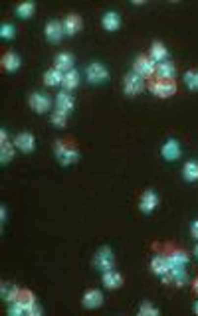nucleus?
<instances>
[{
  "label": "nucleus",
  "mask_w": 198,
  "mask_h": 316,
  "mask_svg": "<svg viewBox=\"0 0 198 316\" xmlns=\"http://www.w3.org/2000/svg\"><path fill=\"white\" fill-rule=\"evenodd\" d=\"M169 269H171V263L167 261V257H165L163 253H159V255L153 257V261H151V271H153V273L165 275Z\"/></svg>",
  "instance_id": "obj_11"
},
{
  "label": "nucleus",
  "mask_w": 198,
  "mask_h": 316,
  "mask_svg": "<svg viewBox=\"0 0 198 316\" xmlns=\"http://www.w3.org/2000/svg\"><path fill=\"white\" fill-rule=\"evenodd\" d=\"M190 233H192V237H196V239H198V222H194V224H192Z\"/></svg>",
  "instance_id": "obj_36"
},
{
  "label": "nucleus",
  "mask_w": 198,
  "mask_h": 316,
  "mask_svg": "<svg viewBox=\"0 0 198 316\" xmlns=\"http://www.w3.org/2000/svg\"><path fill=\"white\" fill-rule=\"evenodd\" d=\"M62 24H64V32L72 36V34H77V32L81 30V24H83V22H81V18H79L77 14H68V16L64 18Z\"/></svg>",
  "instance_id": "obj_10"
},
{
  "label": "nucleus",
  "mask_w": 198,
  "mask_h": 316,
  "mask_svg": "<svg viewBox=\"0 0 198 316\" xmlns=\"http://www.w3.org/2000/svg\"><path fill=\"white\" fill-rule=\"evenodd\" d=\"M62 79H64V73L60 69H56V68L48 69L44 73V83L46 85H58V83H62Z\"/></svg>",
  "instance_id": "obj_22"
},
{
  "label": "nucleus",
  "mask_w": 198,
  "mask_h": 316,
  "mask_svg": "<svg viewBox=\"0 0 198 316\" xmlns=\"http://www.w3.org/2000/svg\"><path fill=\"white\" fill-rule=\"evenodd\" d=\"M194 312H198V302H196V304H194Z\"/></svg>",
  "instance_id": "obj_39"
},
{
  "label": "nucleus",
  "mask_w": 198,
  "mask_h": 316,
  "mask_svg": "<svg viewBox=\"0 0 198 316\" xmlns=\"http://www.w3.org/2000/svg\"><path fill=\"white\" fill-rule=\"evenodd\" d=\"M184 178L186 180H196L198 178V162H186L184 164Z\"/></svg>",
  "instance_id": "obj_27"
},
{
  "label": "nucleus",
  "mask_w": 198,
  "mask_h": 316,
  "mask_svg": "<svg viewBox=\"0 0 198 316\" xmlns=\"http://www.w3.org/2000/svg\"><path fill=\"white\" fill-rule=\"evenodd\" d=\"M184 79H186V85H188L190 89H198V71H196V69L186 71Z\"/></svg>",
  "instance_id": "obj_29"
},
{
  "label": "nucleus",
  "mask_w": 198,
  "mask_h": 316,
  "mask_svg": "<svg viewBox=\"0 0 198 316\" xmlns=\"http://www.w3.org/2000/svg\"><path fill=\"white\" fill-rule=\"evenodd\" d=\"M196 255H198V245H196Z\"/></svg>",
  "instance_id": "obj_40"
},
{
  "label": "nucleus",
  "mask_w": 198,
  "mask_h": 316,
  "mask_svg": "<svg viewBox=\"0 0 198 316\" xmlns=\"http://www.w3.org/2000/svg\"><path fill=\"white\" fill-rule=\"evenodd\" d=\"M178 154H180V148H178V142L176 140H169L163 146V156L169 158V160H174V158H178Z\"/></svg>",
  "instance_id": "obj_23"
},
{
  "label": "nucleus",
  "mask_w": 198,
  "mask_h": 316,
  "mask_svg": "<svg viewBox=\"0 0 198 316\" xmlns=\"http://www.w3.org/2000/svg\"><path fill=\"white\" fill-rule=\"evenodd\" d=\"M157 203H159V198H157V194L153 190H147L141 196V209L143 212H153V209L157 207Z\"/></svg>",
  "instance_id": "obj_12"
},
{
  "label": "nucleus",
  "mask_w": 198,
  "mask_h": 316,
  "mask_svg": "<svg viewBox=\"0 0 198 316\" xmlns=\"http://www.w3.org/2000/svg\"><path fill=\"white\" fill-rule=\"evenodd\" d=\"M34 8H36V6H34V2H24V4H18V8H16V10H18V14H20L22 18H28V16H32V14H34Z\"/></svg>",
  "instance_id": "obj_28"
},
{
  "label": "nucleus",
  "mask_w": 198,
  "mask_h": 316,
  "mask_svg": "<svg viewBox=\"0 0 198 316\" xmlns=\"http://www.w3.org/2000/svg\"><path fill=\"white\" fill-rule=\"evenodd\" d=\"M40 312H42V308H40V304H36V300L26 308V314H32V316L34 314H40Z\"/></svg>",
  "instance_id": "obj_35"
},
{
  "label": "nucleus",
  "mask_w": 198,
  "mask_h": 316,
  "mask_svg": "<svg viewBox=\"0 0 198 316\" xmlns=\"http://www.w3.org/2000/svg\"><path fill=\"white\" fill-rule=\"evenodd\" d=\"M93 263H95L97 269H101V271L105 273V271H111V269H113V265H115V257H113L111 249L105 247V249H99V251L95 253Z\"/></svg>",
  "instance_id": "obj_5"
},
{
  "label": "nucleus",
  "mask_w": 198,
  "mask_h": 316,
  "mask_svg": "<svg viewBox=\"0 0 198 316\" xmlns=\"http://www.w3.org/2000/svg\"><path fill=\"white\" fill-rule=\"evenodd\" d=\"M77 83H79V73H77L75 69H70V71L64 73L62 85H64L66 89H74V87H77Z\"/></svg>",
  "instance_id": "obj_25"
},
{
  "label": "nucleus",
  "mask_w": 198,
  "mask_h": 316,
  "mask_svg": "<svg viewBox=\"0 0 198 316\" xmlns=\"http://www.w3.org/2000/svg\"><path fill=\"white\" fill-rule=\"evenodd\" d=\"M155 62L148 56H139L135 60V73L141 77H153L155 75Z\"/></svg>",
  "instance_id": "obj_6"
},
{
  "label": "nucleus",
  "mask_w": 198,
  "mask_h": 316,
  "mask_svg": "<svg viewBox=\"0 0 198 316\" xmlns=\"http://www.w3.org/2000/svg\"><path fill=\"white\" fill-rule=\"evenodd\" d=\"M14 146L20 148L22 152H32L34 150V136L30 133H20L14 138Z\"/></svg>",
  "instance_id": "obj_13"
},
{
  "label": "nucleus",
  "mask_w": 198,
  "mask_h": 316,
  "mask_svg": "<svg viewBox=\"0 0 198 316\" xmlns=\"http://www.w3.org/2000/svg\"><path fill=\"white\" fill-rule=\"evenodd\" d=\"M103 283H105V287L107 289H117V287H121L123 285V277L117 273V271H105L103 273Z\"/></svg>",
  "instance_id": "obj_19"
},
{
  "label": "nucleus",
  "mask_w": 198,
  "mask_h": 316,
  "mask_svg": "<svg viewBox=\"0 0 198 316\" xmlns=\"http://www.w3.org/2000/svg\"><path fill=\"white\" fill-rule=\"evenodd\" d=\"M163 277V283L165 285H169V287H184L186 283H188V275L180 269V267H171L165 275H161Z\"/></svg>",
  "instance_id": "obj_4"
},
{
  "label": "nucleus",
  "mask_w": 198,
  "mask_h": 316,
  "mask_svg": "<svg viewBox=\"0 0 198 316\" xmlns=\"http://www.w3.org/2000/svg\"><path fill=\"white\" fill-rule=\"evenodd\" d=\"M165 58H167V47L161 42H155L151 45V60L153 62H165Z\"/></svg>",
  "instance_id": "obj_24"
},
{
  "label": "nucleus",
  "mask_w": 198,
  "mask_h": 316,
  "mask_svg": "<svg viewBox=\"0 0 198 316\" xmlns=\"http://www.w3.org/2000/svg\"><path fill=\"white\" fill-rule=\"evenodd\" d=\"M148 89H151L157 97H171L176 91V83H174V79H165V77L153 75L151 79H148Z\"/></svg>",
  "instance_id": "obj_2"
},
{
  "label": "nucleus",
  "mask_w": 198,
  "mask_h": 316,
  "mask_svg": "<svg viewBox=\"0 0 198 316\" xmlns=\"http://www.w3.org/2000/svg\"><path fill=\"white\" fill-rule=\"evenodd\" d=\"M123 87H125V93H127V95H135V93H141V91H143L145 81H143L141 75L129 73V75H125V79H123Z\"/></svg>",
  "instance_id": "obj_7"
},
{
  "label": "nucleus",
  "mask_w": 198,
  "mask_h": 316,
  "mask_svg": "<svg viewBox=\"0 0 198 316\" xmlns=\"http://www.w3.org/2000/svg\"><path fill=\"white\" fill-rule=\"evenodd\" d=\"M14 36V28L10 24H2V38H12Z\"/></svg>",
  "instance_id": "obj_34"
},
{
  "label": "nucleus",
  "mask_w": 198,
  "mask_h": 316,
  "mask_svg": "<svg viewBox=\"0 0 198 316\" xmlns=\"http://www.w3.org/2000/svg\"><path fill=\"white\" fill-rule=\"evenodd\" d=\"M87 77H89V81H93V83L103 81V79H107V69H105L101 64H91V66L87 68Z\"/></svg>",
  "instance_id": "obj_14"
},
{
  "label": "nucleus",
  "mask_w": 198,
  "mask_h": 316,
  "mask_svg": "<svg viewBox=\"0 0 198 316\" xmlns=\"http://www.w3.org/2000/svg\"><path fill=\"white\" fill-rule=\"evenodd\" d=\"M119 24H121V18H119L117 12H107L103 16V26L107 30H115V28H119Z\"/></svg>",
  "instance_id": "obj_26"
},
{
  "label": "nucleus",
  "mask_w": 198,
  "mask_h": 316,
  "mask_svg": "<svg viewBox=\"0 0 198 316\" xmlns=\"http://www.w3.org/2000/svg\"><path fill=\"white\" fill-rule=\"evenodd\" d=\"M2 69H8V71H14L20 68V58L14 54V51H6V54L2 56Z\"/></svg>",
  "instance_id": "obj_18"
},
{
  "label": "nucleus",
  "mask_w": 198,
  "mask_h": 316,
  "mask_svg": "<svg viewBox=\"0 0 198 316\" xmlns=\"http://www.w3.org/2000/svg\"><path fill=\"white\" fill-rule=\"evenodd\" d=\"M56 103H58V109H62V111H66V113L74 109V97H72L70 93H66V91L58 93Z\"/></svg>",
  "instance_id": "obj_21"
},
{
  "label": "nucleus",
  "mask_w": 198,
  "mask_h": 316,
  "mask_svg": "<svg viewBox=\"0 0 198 316\" xmlns=\"http://www.w3.org/2000/svg\"><path fill=\"white\" fill-rule=\"evenodd\" d=\"M157 249H161L163 251V255L167 257V261L171 263V267H182L184 263H188V253L184 251V249H178V247H174V245H171V243H167V245H163V247H159V245H155Z\"/></svg>",
  "instance_id": "obj_3"
},
{
  "label": "nucleus",
  "mask_w": 198,
  "mask_h": 316,
  "mask_svg": "<svg viewBox=\"0 0 198 316\" xmlns=\"http://www.w3.org/2000/svg\"><path fill=\"white\" fill-rule=\"evenodd\" d=\"M2 162H10L12 160V156H14V148H12V144L10 142H6V144H2Z\"/></svg>",
  "instance_id": "obj_32"
},
{
  "label": "nucleus",
  "mask_w": 198,
  "mask_h": 316,
  "mask_svg": "<svg viewBox=\"0 0 198 316\" xmlns=\"http://www.w3.org/2000/svg\"><path fill=\"white\" fill-rule=\"evenodd\" d=\"M139 314H159V310L155 306H151L148 302H143L141 308H139Z\"/></svg>",
  "instance_id": "obj_33"
},
{
  "label": "nucleus",
  "mask_w": 198,
  "mask_h": 316,
  "mask_svg": "<svg viewBox=\"0 0 198 316\" xmlns=\"http://www.w3.org/2000/svg\"><path fill=\"white\" fill-rule=\"evenodd\" d=\"M54 152L56 156L60 158L62 164H72L79 158V150H77V144L70 138H62V140H56L54 144Z\"/></svg>",
  "instance_id": "obj_1"
},
{
  "label": "nucleus",
  "mask_w": 198,
  "mask_h": 316,
  "mask_svg": "<svg viewBox=\"0 0 198 316\" xmlns=\"http://www.w3.org/2000/svg\"><path fill=\"white\" fill-rule=\"evenodd\" d=\"M0 140H2V144H6V142H8V135H6V131H4V129L0 131Z\"/></svg>",
  "instance_id": "obj_37"
},
{
  "label": "nucleus",
  "mask_w": 198,
  "mask_h": 316,
  "mask_svg": "<svg viewBox=\"0 0 198 316\" xmlns=\"http://www.w3.org/2000/svg\"><path fill=\"white\" fill-rule=\"evenodd\" d=\"M16 291H18V289H14V285L2 283V298H4V300H12L14 294H16Z\"/></svg>",
  "instance_id": "obj_31"
},
{
  "label": "nucleus",
  "mask_w": 198,
  "mask_h": 316,
  "mask_svg": "<svg viewBox=\"0 0 198 316\" xmlns=\"http://www.w3.org/2000/svg\"><path fill=\"white\" fill-rule=\"evenodd\" d=\"M192 291H194V293H196V294H198V279H196V281H194V283H192Z\"/></svg>",
  "instance_id": "obj_38"
},
{
  "label": "nucleus",
  "mask_w": 198,
  "mask_h": 316,
  "mask_svg": "<svg viewBox=\"0 0 198 316\" xmlns=\"http://www.w3.org/2000/svg\"><path fill=\"white\" fill-rule=\"evenodd\" d=\"M64 34H66V32H64V24H62V22H58V20H50V22L46 24V38H48L50 42H60Z\"/></svg>",
  "instance_id": "obj_9"
},
{
  "label": "nucleus",
  "mask_w": 198,
  "mask_h": 316,
  "mask_svg": "<svg viewBox=\"0 0 198 316\" xmlns=\"http://www.w3.org/2000/svg\"><path fill=\"white\" fill-rule=\"evenodd\" d=\"M101 302H103V294L99 293L97 289H91V291H87L83 294V306H87V308H95Z\"/></svg>",
  "instance_id": "obj_15"
},
{
  "label": "nucleus",
  "mask_w": 198,
  "mask_h": 316,
  "mask_svg": "<svg viewBox=\"0 0 198 316\" xmlns=\"http://www.w3.org/2000/svg\"><path fill=\"white\" fill-rule=\"evenodd\" d=\"M10 302H18V304H22L24 308H28V306L34 302V294H32L30 291H26V289H18L16 294H14V298H12Z\"/></svg>",
  "instance_id": "obj_20"
},
{
  "label": "nucleus",
  "mask_w": 198,
  "mask_h": 316,
  "mask_svg": "<svg viewBox=\"0 0 198 316\" xmlns=\"http://www.w3.org/2000/svg\"><path fill=\"white\" fill-rule=\"evenodd\" d=\"M66 121H68V113H66V111H62V109H58V111L52 115V123H54L56 127H64V125H66Z\"/></svg>",
  "instance_id": "obj_30"
},
{
  "label": "nucleus",
  "mask_w": 198,
  "mask_h": 316,
  "mask_svg": "<svg viewBox=\"0 0 198 316\" xmlns=\"http://www.w3.org/2000/svg\"><path fill=\"white\" fill-rule=\"evenodd\" d=\"M56 66V69H60V71H70L72 69V64H74V58H72V54H68V51H62V54H58L56 56V62H54Z\"/></svg>",
  "instance_id": "obj_17"
},
{
  "label": "nucleus",
  "mask_w": 198,
  "mask_h": 316,
  "mask_svg": "<svg viewBox=\"0 0 198 316\" xmlns=\"http://www.w3.org/2000/svg\"><path fill=\"white\" fill-rule=\"evenodd\" d=\"M174 73H176V68H174V64H171V62H161V64H157V68H155V75H157V77L173 79Z\"/></svg>",
  "instance_id": "obj_16"
},
{
  "label": "nucleus",
  "mask_w": 198,
  "mask_h": 316,
  "mask_svg": "<svg viewBox=\"0 0 198 316\" xmlns=\"http://www.w3.org/2000/svg\"><path fill=\"white\" fill-rule=\"evenodd\" d=\"M50 105H52V101H50L48 95H44V93H32V95H30V107H32L34 111L44 113V111L50 109Z\"/></svg>",
  "instance_id": "obj_8"
}]
</instances>
